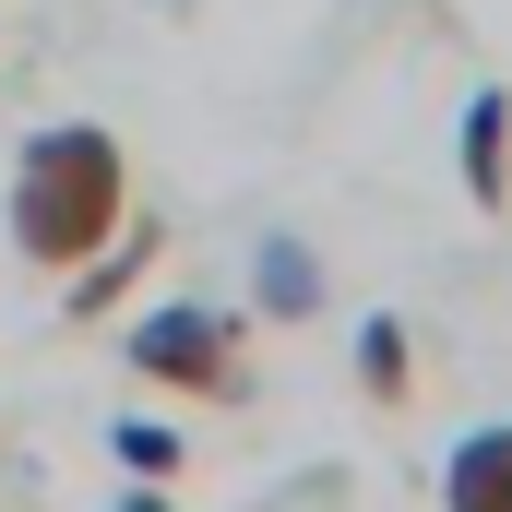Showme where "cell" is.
<instances>
[{"label":"cell","instance_id":"obj_8","mask_svg":"<svg viewBox=\"0 0 512 512\" xmlns=\"http://www.w3.org/2000/svg\"><path fill=\"white\" fill-rule=\"evenodd\" d=\"M120 465H131V477H155V489H167V477L191 465V441H179V429H143V417H120Z\"/></svg>","mask_w":512,"mask_h":512},{"label":"cell","instance_id":"obj_7","mask_svg":"<svg viewBox=\"0 0 512 512\" xmlns=\"http://www.w3.org/2000/svg\"><path fill=\"white\" fill-rule=\"evenodd\" d=\"M358 393H370V405H405V393H417V334H405L393 310L358 322Z\"/></svg>","mask_w":512,"mask_h":512},{"label":"cell","instance_id":"obj_1","mask_svg":"<svg viewBox=\"0 0 512 512\" xmlns=\"http://www.w3.org/2000/svg\"><path fill=\"white\" fill-rule=\"evenodd\" d=\"M0 227H12V262H36V274H72L84 251H108V239L131 227V155H120V131H96V120L24 131L12 191H0Z\"/></svg>","mask_w":512,"mask_h":512},{"label":"cell","instance_id":"obj_2","mask_svg":"<svg viewBox=\"0 0 512 512\" xmlns=\"http://www.w3.org/2000/svg\"><path fill=\"white\" fill-rule=\"evenodd\" d=\"M120 358H131V382H155V393L251 405V322L215 310V298H155V310H131Z\"/></svg>","mask_w":512,"mask_h":512},{"label":"cell","instance_id":"obj_4","mask_svg":"<svg viewBox=\"0 0 512 512\" xmlns=\"http://www.w3.org/2000/svg\"><path fill=\"white\" fill-rule=\"evenodd\" d=\"M465 203L477 215H512V84H477L465 96Z\"/></svg>","mask_w":512,"mask_h":512},{"label":"cell","instance_id":"obj_9","mask_svg":"<svg viewBox=\"0 0 512 512\" xmlns=\"http://www.w3.org/2000/svg\"><path fill=\"white\" fill-rule=\"evenodd\" d=\"M120 512H179V501H167V489H155V477H143V489H131V501Z\"/></svg>","mask_w":512,"mask_h":512},{"label":"cell","instance_id":"obj_6","mask_svg":"<svg viewBox=\"0 0 512 512\" xmlns=\"http://www.w3.org/2000/svg\"><path fill=\"white\" fill-rule=\"evenodd\" d=\"M251 298H262V322H310V310H322V262L298 251V239H262Z\"/></svg>","mask_w":512,"mask_h":512},{"label":"cell","instance_id":"obj_5","mask_svg":"<svg viewBox=\"0 0 512 512\" xmlns=\"http://www.w3.org/2000/svg\"><path fill=\"white\" fill-rule=\"evenodd\" d=\"M441 512H512V417L465 429L441 453Z\"/></svg>","mask_w":512,"mask_h":512},{"label":"cell","instance_id":"obj_3","mask_svg":"<svg viewBox=\"0 0 512 512\" xmlns=\"http://www.w3.org/2000/svg\"><path fill=\"white\" fill-rule=\"evenodd\" d=\"M155 251H167V227H155V215H131V227L108 239V251H84L72 274H60V310H72V322H108V310H120L131 286L155 274Z\"/></svg>","mask_w":512,"mask_h":512}]
</instances>
